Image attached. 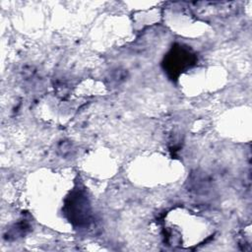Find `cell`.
Instances as JSON below:
<instances>
[{
	"label": "cell",
	"mask_w": 252,
	"mask_h": 252,
	"mask_svg": "<svg viewBox=\"0 0 252 252\" xmlns=\"http://www.w3.org/2000/svg\"><path fill=\"white\" fill-rule=\"evenodd\" d=\"M196 61V56L190 48L180 44L175 45L166 54L163 61V68L168 76L173 79L180 73L190 68Z\"/></svg>",
	"instance_id": "2"
},
{
	"label": "cell",
	"mask_w": 252,
	"mask_h": 252,
	"mask_svg": "<svg viewBox=\"0 0 252 252\" xmlns=\"http://www.w3.org/2000/svg\"><path fill=\"white\" fill-rule=\"evenodd\" d=\"M31 224L28 220L23 219L17 223H15L7 232V238H18L25 235L30 229Z\"/></svg>",
	"instance_id": "3"
},
{
	"label": "cell",
	"mask_w": 252,
	"mask_h": 252,
	"mask_svg": "<svg viewBox=\"0 0 252 252\" xmlns=\"http://www.w3.org/2000/svg\"><path fill=\"white\" fill-rule=\"evenodd\" d=\"M64 215L76 227L84 228L90 225L92 208L90 200L83 189H74L67 196L64 205Z\"/></svg>",
	"instance_id": "1"
}]
</instances>
